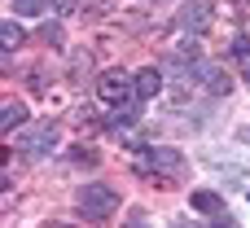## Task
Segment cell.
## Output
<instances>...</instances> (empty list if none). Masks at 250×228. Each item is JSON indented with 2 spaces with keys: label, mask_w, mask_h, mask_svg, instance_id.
I'll return each instance as SVG.
<instances>
[{
  "label": "cell",
  "mask_w": 250,
  "mask_h": 228,
  "mask_svg": "<svg viewBox=\"0 0 250 228\" xmlns=\"http://www.w3.org/2000/svg\"><path fill=\"white\" fill-rule=\"evenodd\" d=\"M75 207H79V215L83 220H110L114 211H119V189L114 185H83L79 189V198H75Z\"/></svg>",
  "instance_id": "obj_1"
},
{
  "label": "cell",
  "mask_w": 250,
  "mask_h": 228,
  "mask_svg": "<svg viewBox=\"0 0 250 228\" xmlns=\"http://www.w3.org/2000/svg\"><path fill=\"white\" fill-rule=\"evenodd\" d=\"M132 92H136V79H127L123 70H105L101 79H97V97L105 101V105H127L132 101Z\"/></svg>",
  "instance_id": "obj_2"
},
{
  "label": "cell",
  "mask_w": 250,
  "mask_h": 228,
  "mask_svg": "<svg viewBox=\"0 0 250 228\" xmlns=\"http://www.w3.org/2000/svg\"><path fill=\"white\" fill-rule=\"evenodd\" d=\"M211 22H215V13H211V0H189V4L180 9V31H193V35H202V31H211Z\"/></svg>",
  "instance_id": "obj_3"
},
{
  "label": "cell",
  "mask_w": 250,
  "mask_h": 228,
  "mask_svg": "<svg viewBox=\"0 0 250 228\" xmlns=\"http://www.w3.org/2000/svg\"><path fill=\"white\" fill-rule=\"evenodd\" d=\"M141 171L180 176V171H185V158H180V149H145V158H141Z\"/></svg>",
  "instance_id": "obj_4"
},
{
  "label": "cell",
  "mask_w": 250,
  "mask_h": 228,
  "mask_svg": "<svg viewBox=\"0 0 250 228\" xmlns=\"http://www.w3.org/2000/svg\"><path fill=\"white\" fill-rule=\"evenodd\" d=\"M18 145H22L31 158H35V154H44V149H53V145H57V123H35L31 132H22V141H18Z\"/></svg>",
  "instance_id": "obj_5"
},
{
  "label": "cell",
  "mask_w": 250,
  "mask_h": 228,
  "mask_svg": "<svg viewBox=\"0 0 250 228\" xmlns=\"http://www.w3.org/2000/svg\"><path fill=\"white\" fill-rule=\"evenodd\" d=\"M158 92H163V70L145 66V70L136 75V101H149V97H158Z\"/></svg>",
  "instance_id": "obj_6"
},
{
  "label": "cell",
  "mask_w": 250,
  "mask_h": 228,
  "mask_svg": "<svg viewBox=\"0 0 250 228\" xmlns=\"http://www.w3.org/2000/svg\"><path fill=\"white\" fill-rule=\"evenodd\" d=\"M189 207H193L198 215H224V198L211 193V189H198V193L189 198Z\"/></svg>",
  "instance_id": "obj_7"
},
{
  "label": "cell",
  "mask_w": 250,
  "mask_h": 228,
  "mask_svg": "<svg viewBox=\"0 0 250 228\" xmlns=\"http://www.w3.org/2000/svg\"><path fill=\"white\" fill-rule=\"evenodd\" d=\"M22 119H26V105H22V101H4V110H0V132L9 136Z\"/></svg>",
  "instance_id": "obj_8"
},
{
  "label": "cell",
  "mask_w": 250,
  "mask_h": 228,
  "mask_svg": "<svg viewBox=\"0 0 250 228\" xmlns=\"http://www.w3.org/2000/svg\"><path fill=\"white\" fill-rule=\"evenodd\" d=\"M48 9V0H13V13H22V18H40Z\"/></svg>",
  "instance_id": "obj_9"
},
{
  "label": "cell",
  "mask_w": 250,
  "mask_h": 228,
  "mask_svg": "<svg viewBox=\"0 0 250 228\" xmlns=\"http://www.w3.org/2000/svg\"><path fill=\"white\" fill-rule=\"evenodd\" d=\"M22 40H26V31H22V26H18L13 18H9V22H4V48H18Z\"/></svg>",
  "instance_id": "obj_10"
},
{
  "label": "cell",
  "mask_w": 250,
  "mask_h": 228,
  "mask_svg": "<svg viewBox=\"0 0 250 228\" xmlns=\"http://www.w3.org/2000/svg\"><path fill=\"white\" fill-rule=\"evenodd\" d=\"M233 57H237V66H242V75L250 79V44H246V40H237V44H233Z\"/></svg>",
  "instance_id": "obj_11"
},
{
  "label": "cell",
  "mask_w": 250,
  "mask_h": 228,
  "mask_svg": "<svg viewBox=\"0 0 250 228\" xmlns=\"http://www.w3.org/2000/svg\"><path fill=\"white\" fill-rule=\"evenodd\" d=\"M123 228H149V224H145V220H127Z\"/></svg>",
  "instance_id": "obj_12"
},
{
  "label": "cell",
  "mask_w": 250,
  "mask_h": 228,
  "mask_svg": "<svg viewBox=\"0 0 250 228\" xmlns=\"http://www.w3.org/2000/svg\"><path fill=\"white\" fill-rule=\"evenodd\" d=\"M48 4H57V9H70V4H75V0H48Z\"/></svg>",
  "instance_id": "obj_13"
},
{
  "label": "cell",
  "mask_w": 250,
  "mask_h": 228,
  "mask_svg": "<svg viewBox=\"0 0 250 228\" xmlns=\"http://www.w3.org/2000/svg\"><path fill=\"white\" fill-rule=\"evenodd\" d=\"M53 228H62V224H53Z\"/></svg>",
  "instance_id": "obj_14"
}]
</instances>
